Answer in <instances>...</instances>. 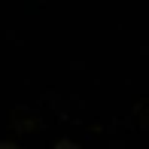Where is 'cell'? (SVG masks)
<instances>
[{"instance_id": "obj_2", "label": "cell", "mask_w": 149, "mask_h": 149, "mask_svg": "<svg viewBox=\"0 0 149 149\" xmlns=\"http://www.w3.org/2000/svg\"><path fill=\"white\" fill-rule=\"evenodd\" d=\"M0 149H18V146L12 143V140H0Z\"/></svg>"}, {"instance_id": "obj_1", "label": "cell", "mask_w": 149, "mask_h": 149, "mask_svg": "<svg viewBox=\"0 0 149 149\" xmlns=\"http://www.w3.org/2000/svg\"><path fill=\"white\" fill-rule=\"evenodd\" d=\"M52 149H79V146L73 143V140H58V143L52 146Z\"/></svg>"}]
</instances>
